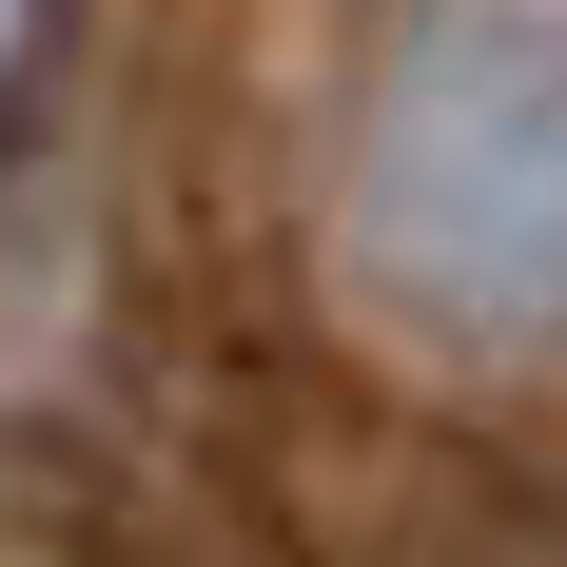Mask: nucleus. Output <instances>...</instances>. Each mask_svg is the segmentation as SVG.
<instances>
[{"label":"nucleus","mask_w":567,"mask_h":567,"mask_svg":"<svg viewBox=\"0 0 567 567\" xmlns=\"http://www.w3.org/2000/svg\"><path fill=\"white\" fill-rule=\"evenodd\" d=\"M548 567H567V548H548Z\"/></svg>","instance_id":"f03ea898"},{"label":"nucleus","mask_w":567,"mask_h":567,"mask_svg":"<svg viewBox=\"0 0 567 567\" xmlns=\"http://www.w3.org/2000/svg\"><path fill=\"white\" fill-rule=\"evenodd\" d=\"M333 255L411 352L567 372V0H372L352 20Z\"/></svg>","instance_id":"f257e3e1"}]
</instances>
